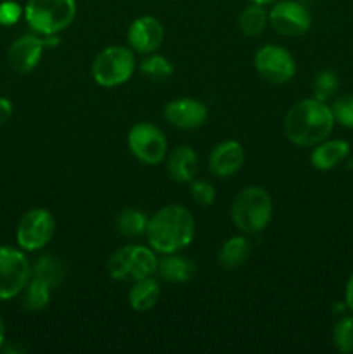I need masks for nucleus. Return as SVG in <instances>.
<instances>
[{"mask_svg":"<svg viewBox=\"0 0 353 354\" xmlns=\"http://www.w3.org/2000/svg\"><path fill=\"white\" fill-rule=\"evenodd\" d=\"M336 121L331 106L322 100L310 99L298 100L286 114L284 133L291 144L298 147H314L331 135Z\"/></svg>","mask_w":353,"mask_h":354,"instance_id":"1","label":"nucleus"},{"mask_svg":"<svg viewBox=\"0 0 353 354\" xmlns=\"http://www.w3.org/2000/svg\"><path fill=\"white\" fill-rule=\"evenodd\" d=\"M196 234V221L187 207L170 204L161 207L149 218L147 237L149 245L161 254H173L189 248Z\"/></svg>","mask_w":353,"mask_h":354,"instance_id":"2","label":"nucleus"},{"mask_svg":"<svg viewBox=\"0 0 353 354\" xmlns=\"http://www.w3.org/2000/svg\"><path fill=\"white\" fill-rule=\"evenodd\" d=\"M273 216L272 196L262 187H246L235 196L230 207L232 223L242 234L251 235L265 230Z\"/></svg>","mask_w":353,"mask_h":354,"instance_id":"3","label":"nucleus"},{"mask_svg":"<svg viewBox=\"0 0 353 354\" xmlns=\"http://www.w3.org/2000/svg\"><path fill=\"white\" fill-rule=\"evenodd\" d=\"M76 17L75 0H28L24 19L33 31L44 37L57 35L71 26Z\"/></svg>","mask_w":353,"mask_h":354,"instance_id":"4","label":"nucleus"},{"mask_svg":"<svg viewBox=\"0 0 353 354\" xmlns=\"http://www.w3.org/2000/svg\"><path fill=\"white\" fill-rule=\"evenodd\" d=\"M154 249L145 245H125L116 249L107 261V273L114 280H141L152 277L158 270Z\"/></svg>","mask_w":353,"mask_h":354,"instance_id":"5","label":"nucleus"},{"mask_svg":"<svg viewBox=\"0 0 353 354\" xmlns=\"http://www.w3.org/2000/svg\"><path fill=\"white\" fill-rule=\"evenodd\" d=\"M135 71V55L132 48L111 45L102 48L92 62V78L104 88L127 83Z\"/></svg>","mask_w":353,"mask_h":354,"instance_id":"6","label":"nucleus"},{"mask_svg":"<svg viewBox=\"0 0 353 354\" xmlns=\"http://www.w3.org/2000/svg\"><path fill=\"white\" fill-rule=\"evenodd\" d=\"M55 232V220L44 207H33L21 216L16 228V241L23 251H40L52 241Z\"/></svg>","mask_w":353,"mask_h":354,"instance_id":"7","label":"nucleus"},{"mask_svg":"<svg viewBox=\"0 0 353 354\" xmlns=\"http://www.w3.org/2000/svg\"><path fill=\"white\" fill-rule=\"evenodd\" d=\"M31 279V263L23 251L0 245V301L14 299Z\"/></svg>","mask_w":353,"mask_h":354,"instance_id":"8","label":"nucleus"},{"mask_svg":"<svg viewBox=\"0 0 353 354\" xmlns=\"http://www.w3.org/2000/svg\"><path fill=\"white\" fill-rule=\"evenodd\" d=\"M128 149L135 159L149 166L165 161L168 151V140L165 133L152 123H137L128 131Z\"/></svg>","mask_w":353,"mask_h":354,"instance_id":"9","label":"nucleus"},{"mask_svg":"<svg viewBox=\"0 0 353 354\" xmlns=\"http://www.w3.org/2000/svg\"><path fill=\"white\" fill-rule=\"evenodd\" d=\"M256 73L262 76L265 82L273 85H282L291 82L296 75V62L294 57L280 45H263L256 50L253 59Z\"/></svg>","mask_w":353,"mask_h":354,"instance_id":"10","label":"nucleus"},{"mask_svg":"<svg viewBox=\"0 0 353 354\" xmlns=\"http://www.w3.org/2000/svg\"><path fill=\"white\" fill-rule=\"evenodd\" d=\"M269 24L282 37H303L311 28V14L300 0H282L269 10Z\"/></svg>","mask_w":353,"mask_h":354,"instance_id":"11","label":"nucleus"},{"mask_svg":"<svg viewBox=\"0 0 353 354\" xmlns=\"http://www.w3.org/2000/svg\"><path fill=\"white\" fill-rule=\"evenodd\" d=\"M59 44V38L55 35L51 37H38L37 35H23V37L16 38V40L10 44L9 59L10 68L14 69L19 75H26V73L33 71L42 61V55H44L45 47H54Z\"/></svg>","mask_w":353,"mask_h":354,"instance_id":"12","label":"nucleus"},{"mask_svg":"<svg viewBox=\"0 0 353 354\" xmlns=\"http://www.w3.org/2000/svg\"><path fill=\"white\" fill-rule=\"evenodd\" d=\"M127 38L132 50L138 54H152L161 47L165 40V28L158 17L141 16L132 21Z\"/></svg>","mask_w":353,"mask_h":354,"instance_id":"13","label":"nucleus"},{"mask_svg":"<svg viewBox=\"0 0 353 354\" xmlns=\"http://www.w3.org/2000/svg\"><path fill=\"white\" fill-rule=\"evenodd\" d=\"M165 118L172 127L180 128V130H194L206 123L208 107L197 99L180 97L166 104Z\"/></svg>","mask_w":353,"mask_h":354,"instance_id":"14","label":"nucleus"},{"mask_svg":"<svg viewBox=\"0 0 353 354\" xmlns=\"http://www.w3.org/2000/svg\"><path fill=\"white\" fill-rule=\"evenodd\" d=\"M244 149L237 140L220 142L213 147L208 158V168L218 178H230L244 165Z\"/></svg>","mask_w":353,"mask_h":354,"instance_id":"15","label":"nucleus"},{"mask_svg":"<svg viewBox=\"0 0 353 354\" xmlns=\"http://www.w3.org/2000/svg\"><path fill=\"white\" fill-rule=\"evenodd\" d=\"M199 168V159L194 149L189 145H179L173 149L166 159V171L168 176L176 183H190Z\"/></svg>","mask_w":353,"mask_h":354,"instance_id":"16","label":"nucleus"},{"mask_svg":"<svg viewBox=\"0 0 353 354\" xmlns=\"http://www.w3.org/2000/svg\"><path fill=\"white\" fill-rule=\"evenodd\" d=\"M350 156V144L343 138H325L320 144L315 145L311 151V166L320 171H329L341 162H345Z\"/></svg>","mask_w":353,"mask_h":354,"instance_id":"17","label":"nucleus"},{"mask_svg":"<svg viewBox=\"0 0 353 354\" xmlns=\"http://www.w3.org/2000/svg\"><path fill=\"white\" fill-rule=\"evenodd\" d=\"M156 273L159 275V279L168 283H187L196 273V265L185 256L173 252V254H165V258L159 259Z\"/></svg>","mask_w":353,"mask_h":354,"instance_id":"18","label":"nucleus"},{"mask_svg":"<svg viewBox=\"0 0 353 354\" xmlns=\"http://www.w3.org/2000/svg\"><path fill=\"white\" fill-rule=\"evenodd\" d=\"M161 297V286L154 277L135 280L128 290V304L137 313H145L158 304Z\"/></svg>","mask_w":353,"mask_h":354,"instance_id":"19","label":"nucleus"},{"mask_svg":"<svg viewBox=\"0 0 353 354\" xmlns=\"http://www.w3.org/2000/svg\"><path fill=\"white\" fill-rule=\"evenodd\" d=\"M52 290L54 289L48 283H45L44 280L31 277L19 294L21 306L28 313H38V311L45 310L48 306V303H51Z\"/></svg>","mask_w":353,"mask_h":354,"instance_id":"20","label":"nucleus"},{"mask_svg":"<svg viewBox=\"0 0 353 354\" xmlns=\"http://www.w3.org/2000/svg\"><path fill=\"white\" fill-rule=\"evenodd\" d=\"M251 256V244L242 235H235L224 242L220 252H218V261L224 268L234 270L244 265Z\"/></svg>","mask_w":353,"mask_h":354,"instance_id":"21","label":"nucleus"},{"mask_svg":"<svg viewBox=\"0 0 353 354\" xmlns=\"http://www.w3.org/2000/svg\"><path fill=\"white\" fill-rule=\"evenodd\" d=\"M266 24H269V12L265 10V6L249 3L239 14V30L246 37H260L265 31Z\"/></svg>","mask_w":353,"mask_h":354,"instance_id":"22","label":"nucleus"},{"mask_svg":"<svg viewBox=\"0 0 353 354\" xmlns=\"http://www.w3.org/2000/svg\"><path fill=\"white\" fill-rule=\"evenodd\" d=\"M31 277L44 280L52 289H55L64 280V266L57 258L51 254L38 256L31 265Z\"/></svg>","mask_w":353,"mask_h":354,"instance_id":"23","label":"nucleus"},{"mask_svg":"<svg viewBox=\"0 0 353 354\" xmlns=\"http://www.w3.org/2000/svg\"><path fill=\"white\" fill-rule=\"evenodd\" d=\"M149 218L144 211L137 209V207H127L121 211L116 218V228L123 237L135 239L145 235L147 230Z\"/></svg>","mask_w":353,"mask_h":354,"instance_id":"24","label":"nucleus"},{"mask_svg":"<svg viewBox=\"0 0 353 354\" xmlns=\"http://www.w3.org/2000/svg\"><path fill=\"white\" fill-rule=\"evenodd\" d=\"M141 71L152 82H165L173 75V64L163 55L151 54L142 61Z\"/></svg>","mask_w":353,"mask_h":354,"instance_id":"25","label":"nucleus"},{"mask_svg":"<svg viewBox=\"0 0 353 354\" xmlns=\"http://www.w3.org/2000/svg\"><path fill=\"white\" fill-rule=\"evenodd\" d=\"M339 90V76L331 69L320 71L314 80V97L315 99L327 102L331 97L336 95Z\"/></svg>","mask_w":353,"mask_h":354,"instance_id":"26","label":"nucleus"},{"mask_svg":"<svg viewBox=\"0 0 353 354\" xmlns=\"http://www.w3.org/2000/svg\"><path fill=\"white\" fill-rule=\"evenodd\" d=\"M332 342L343 354L353 353V317H345L334 325Z\"/></svg>","mask_w":353,"mask_h":354,"instance_id":"27","label":"nucleus"},{"mask_svg":"<svg viewBox=\"0 0 353 354\" xmlns=\"http://www.w3.org/2000/svg\"><path fill=\"white\" fill-rule=\"evenodd\" d=\"M331 111L336 123L345 128H353V93L338 97L331 106Z\"/></svg>","mask_w":353,"mask_h":354,"instance_id":"28","label":"nucleus"},{"mask_svg":"<svg viewBox=\"0 0 353 354\" xmlns=\"http://www.w3.org/2000/svg\"><path fill=\"white\" fill-rule=\"evenodd\" d=\"M189 192L190 196H192V199L196 201L199 206L204 207H210L211 204L215 203V199H217V190H215V187L211 185L210 182H204V180L190 182Z\"/></svg>","mask_w":353,"mask_h":354,"instance_id":"29","label":"nucleus"},{"mask_svg":"<svg viewBox=\"0 0 353 354\" xmlns=\"http://www.w3.org/2000/svg\"><path fill=\"white\" fill-rule=\"evenodd\" d=\"M24 14V9L14 0H3L0 2V26H12L21 16Z\"/></svg>","mask_w":353,"mask_h":354,"instance_id":"30","label":"nucleus"},{"mask_svg":"<svg viewBox=\"0 0 353 354\" xmlns=\"http://www.w3.org/2000/svg\"><path fill=\"white\" fill-rule=\"evenodd\" d=\"M12 102L9 99H6V97H0V127L6 124L12 118Z\"/></svg>","mask_w":353,"mask_h":354,"instance_id":"31","label":"nucleus"},{"mask_svg":"<svg viewBox=\"0 0 353 354\" xmlns=\"http://www.w3.org/2000/svg\"><path fill=\"white\" fill-rule=\"evenodd\" d=\"M345 303H346V308L353 313V273L350 275L348 282H346V287H345Z\"/></svg>","mask_w":353,"mask_h":354,"instance_id":"32","label":"nucleus"},{"mask_svg":"<svg viewBox=\"0 0 353 354\" xmlns=\"http://www.w3.org/2000/svg\"><path fill=\"white\" fill-rule=\"evenodd\" d=\"M6 344V324H3L2 317H0V349Z\"/></svg>","mask_w":353,"mask_h":354,"instance_id":"33","label":"nucleus"},{"mask_svg":"<svg viewBox=\"0 0 353 354\" xmlns=\"http://www.w3.org/2000/svg\"><path fill=\"white\" fill-rule=\"evenodd\" d=\"M249 3H260V6H270V3H273L275 0H248Z\"/></svg>","mask_w":353,"mask_h":354,"instance_id":"34","label":"nucleus"},{"mask_svg":"<svg viewBox=\"0 0 353 354\" xmlns=\"http://www.w3.org/2000/svg\"><path fill=\"white\" fill-rule=\"evenodd\" d=\"M300 2H310V0H300Z\"/></svg>","mask_w":353,"mask_h":354,"instance_id":"35","label":"nucleus"}]
</instances>
